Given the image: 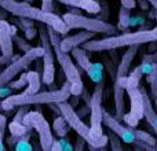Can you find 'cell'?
<instances>
[{
	"label": "cell",
	"instance_id": "f546056e",
	"mask_svg": "<svg viewBox=\"0 0 157 151\" xmlns=\"http://www.w3.org/2000/svg\"><path fill=\"white\" fill-rule=\"evenodd\" d=\"M28 111H29V106H19V110H18V113L15 114V117L13 118V121L22 122V120H24L25 114H26Z\"/></svg>",
	"mask_w": 157,
	"mask_h": 151
},
{
	"label": "cell",
	"instance_id": "603a6c76",
	"mask_svg": "<svg viewBox=\"0 0 157 151\" xmlns=\"http://www.w3.org/2000/svg\"><path fill=\"white\" fill-rule=\"evenodd\" d=\"M146 78L150 85V95H152L153 99H156L157 98V62L153 63L152 72L146 76Z\"/></svg>",
	"mask_w": 157,
	"mask_h": 151
},
{
	"label": "cell",
	"instance_id": "8fae6325",
	"mask_svg": "<svg viewBox=\"0 0 157 151\" xmlns=\"http://www.w3.org/2000/svg\"><path fill=\"white\" fill-rule=\"evenodd\" d=\"M102 94H103V81L95 84L94 92L90 100V129L95 139H105L108 135L102 132V118H103V106H102Z\"/></svg>",
	"mask_w": 157,
	"mask_h": 151
},
{
	"label": "cell",
	"instance_id": "4fadbf2b",
	"mask_svg": "<svg viewBox=\"0 0 157 151\" xmlns=\"http://www.w3.org/2000/svg\"><path fill=\"white\" fill-rule=\"evenodd\" d=\"M102 122L106 128H108L110 132H113L116 136H119L124 143L132 144L136 140L135 133H134V128H130L127 125L121 124L119 118H116L114 116H112L109 111L103 110V118Z\"/></svg>",
	"mask_w": 157,
	"mask_h": 151
},
{
	"label": "cell",
	"instance_id": "277c9868",
	"mask_svg": "<svg viewBox=\"0 0 157 151\" xmlns=\"http://www.w3.org/2000/svg\"><path fill=\"white\" fill-rule=\"evenodd\" d=\"M47 33H48L50 43H51V47H52V50H54V54L57 55L58 63H59L66 80L71 83L72 96H80L84 91V84H83V80H81L80 73H78L77 65L73 62V59H72V57L69 55V52L63 51V50L61 48V40H62V39L59 37L61 36L59 33L55 32V30L50 26H47Z\"/></svg>",
	"mask_w": 157,
	"mask_h": 151
},
{
	"label": "cell",
	"instance_id": "5bb4252c",
	"mask_svg": "<svg viewBox=\"0 0 157 151\" xmlns=\"http://www.w3.org/2000/svg\"><path fill=\"white\" fill-rule=\"evenodd\" d=\"M0 63L11 62L14 57V40L11 33V25L6 19L0 18Z\"/></svg>",
	"mask_w": 157,
	"mask_h": 151
},
{
	"label": "cell",
	"instance_id": "4316f807",
	"mask_svg": "<svg viewBox=\"0 0 157 151\" xmlns=\"http://www.w3.org/2000/svg\"><path fill=\"white\" fill-rule=\"evenodd\" d=\"M108 138H109V144H110L112 151H124V150H123L121 139H120L119 136H116L113 132H110L108 135Z\"/></svg>",
	"mask_w": 157,
	"mask_h": 151
},
{
	"label": "cell",
	"instance_id": "2e32d148",
	"mask_svg": "<svg viewBox=\"0 0 157 151\" xmlns=\"http://www.w3.org/2000/svg\"><path fill=\"white\" fill-rule=\"evenodd\" d=\"M139 46H130L128 50L123 54L121 61L117 65L116 68V78H125L128 76V72H130V68L134 62V58L138 54Z\"/></svg>",
	"mask_w": 157,
	"mask_h": 151
},
{
	"label": "cell",
	"instance_id": "cb8c5ba5",
	"mask_svg": "<svg viewBox=\"0 0 157 151\" xmlns=\"http://www.w3.org/2000/svg\"><path fill=\"white\" fill-rule=\"evenodd\" d=\"M8 131H10L11 136H15V138H22V136L25 135V133L28 132L26 127H25L22 122H15V121H11L10 124H8Z\"/></svg>",
	"mask_w": 157,
	"mask_h": 151
},
{
	"label": "cell",
	"instance_id": "7402d4cb",
	"mask_svg": "<svg viewBox=\"0 0 157 151\" xmlns=\"http://www.w3.org/2000/svg\"><path fill=\"white\" fill-rule=\"evenodd\" d=\"M52 128H54V131L57 132V135L59 136V138H65V136L68 135V131L71 127H69V124L66 122V120L63 118V116L61 114V117H57V118L54 120Z\"/></svg>",
	"mask_w": 157,
	"mask_h": 151
},
{
	"label": "cell",
	"instance_id": "d4e9b609",
	"mask_svg": "<svg viewBox=\"0 0 157 151\" xmlns=\"http://www.w3.org/2000/svg\"><path fill=\"white\" fill-rule=\"evenodd\" d=\"M29 138H30V131H28L22 138L18 139L15 147H14V151H32L33 146L29 143Z\"/></svg>",
	"mask_w": 157,
	"mask_h": 151
},
{
	"label": "cell",
	"instance_id": "44dd1931",
	"mask_svg": "<svg viewBox=\"0 0 157 151\" xmlns=\"http://www.w3.org/2000/svg\"><path fill=\"white\" fill-rule=\"evenodd\" d=\"M75 7L81 8L90 14H98L101 11V4L97 0H77Z\"/></svg>",
	"mask_w": 157,
	"mask_h": 151
},
{
	"label": "cell",
	"instance_id": "ba28073f",
	"mask_svg": "<svg viewBox=\"0 0 157 151\" xmlns=\"http://www.w3.org/2000/svg\"><path fill=\"white\" fill-rule=\"evenodd\" d=\"M22 124L28 129H35L37 132L41 151H51L55 139L52 136L51 127L40 111H28L22 120Z\"/></svg>",
	"mask_w": 157,
	"mask_h": 151
},
{
	"label": "cell",
	"instance_id": "e575fe53",
	"mask_svg": "<svg viewBox=\"0 0 157 151\" xmlns=\"http://www.w3.org/2000/svg\"><path fill=\"white\" fill-rule=\"evenodd\" d=\"M86 142L83 140L81 138L77 136V140H76V146H75V150L73 151H84V146H86Z\"/></svg>",
	"mask_w": 157,
	"mask_h": 151
},
{
	"label": "cell",
	"instance_id": "9c48e42d",
	"mask_svg": "<svg viewBox=\"0 0 157 151\" xmlns=\"http://www.w3.org/2000/svg\"><path fill=\"white\" fill-rule=\"evenodd\" d=\"M125 94L130 99V111L123 116V121L130 128H136L142 118H144V95L141 91V85L125 81Z\"/></svg>",
	"mask_w": 157,
	"mask_h": 151
},
{
	"label": "cell",
	"instance_id": "7a4b0ae2",
	"mask_svg": "<svg viewBox=\"0 0 157 151\" xmlns=\"http://www.w3.org/2000/svg\"><path fill=\"white\" fill-rule=\"evenodd\" d=\"M0 7L2 10L13 14L18 18H30L35 22H40L47 26L52 28L55 32L59 35H66L71 30V28L65 24L62 17H58L54 13L44 11L39 7H33L30 3L18 2V0H0Z\"/></svg>",
	"mask_w": 157,
	"mask_h": 151
},
{
	"label": "cell",
	"instance_id": "ffe728a7",
	"mask_svg": "<svg viewBox=\"0 0 157 151\" xmlns=\"http://www.w3.org/2000/svg\"><path fill=\"white\" fill-rule=\"evenodd\" d=\"M131 24V10L125 7H120L119 10V22H117V29L123 30V32H127L128 26Z\"/></svg>",
	"mask_w": 157,
	"mask_h": 151
},
{
	"label": "cell",
	"instance_id": "484cf974",
	"mask_svg": "<svg viewBox=\"0 0 157 151\" xmlns=\"http://www.w3.org/2000/svg\"><path fill=\"white\" fill-rule=\"evenodd\" d=\"M134 133H135L136 140L144 142V143H146V144H157L156 138H153L152 135H149V133L145 132V131L135 129V128H134Z\"/></svg>",
	"mask_w": 157,
	"mask_h": 151
},
{
	"label": "cell",
	"instance_id": "f1b7e54d",
	"mask_svg": "<svg viewBox=\"0 0 157 151\" xmlns=\"http://www.w3.org/2000/svg\"><path fill=\"white\" fill-rule=\"evenodd\" d=\"M26 84H28V78H26V73H25V74H22L21 77H19V80L11 81L10 87L13 89H19V88H22L24 85H26Z\"/></svg>",
	"mask_w": 157,
	"mask_h": 151
},
{
	"label": "cell",
	"instance_id": "5b68a950",
	"mask_svg": "<svg viewBox=\"0 0 157 151\" xmlns=\"http://www.w3.org/2000/svg\"><path fill=\"white\" fill-rule=\"evenodd\" d=\"M58 110L63 116V118L66 120V122L69 124V127L77 133L78 138H81L87 143V146H94V147H106V144L109 143V138L106 136L105 139H95L91 133L90 127L81 120V117L75 111V109L72 107V105L68 100L57 103Z\"/></svg>",
	"mask_w": 157,
	"mask_h": 151
},
{
	"label": "cell",
	"instance_id": "8d00e7d4",
	"mask_svg": "<svg viewBox=\"0 0 157 151\" xmlns=\"http://www.w3.org/2000/svg\"><path fill=\"white\" fill-rule=\"evenodd\" d=\"M51 151H63V149H62V146H61L59 142L54 140V143H52V149H51Z\"/></svg>",
	"mask_w": 157,
	"mask_h": 151
},
{
	"label": "cell",
	"instance_id": "d590c367",
	"mask_svg": "<svg viewBox=\"0 0 157 151\" xmlns=\"http://www.w3.org/2000/svg\"><path fill=\"white\" fill-rule=\"evenodd\" d=\"M57 2L62 3V4H65V6H69V7H75L77 0H57Z\"/></svg>",
	"mask_w": 157,
	"mask_h": 151
},
{
	"label": "cell",
	"instance_id": "6da1fadb",
	"mask_svg": "<svg viewBox=\"0 0 157 151\" xmlns=\"http://www.w3.org/2000/svg\"><path fill=\"white\" fill-rule=\"evenodd\" d=\"M157 41V26L149 30H136V32H124L123 35H112L103 39L88 40L84 43L83 48L87 52H102V51H114L117 48L130 46H142L147 43Z\"/></svg>",
	"mask_w": 157,
	"mask_h": 151
},
{
	"label": "cell",
	"instance_id": "b9f144b4",
	"mask_svg": "<svg viewBox=\"0 0 157 151\" xmlns=\"http://www.w3.org/2000/svg\"><path fill=\"white\" fill-rule=\"evenodd\" d=\"M152 129H153V131H155V133H156V136H157V125H156V127H155V128H152Z\"/></svg>",
	"mask_w": 157,
	"mask_h": 151
},
{
	"label": "cell",
	"instance_id": "f6af8a7d",
	"mask_svg": "<svg viewBox=\"0 0 157 151\" xmlns=\"http://www.w3.org/2000/svg\"><path fill=\"white\" fill-rule=\"evenodd\" d=\"M155 102H156V106H157V98H156V99H155Z\"/></svg>",
	"mask_w": 157,
	"mask_h": 151
},
{
	"label": "cell",
	"instance_id": "e0dca14e",
	"mask_svg": "<svg viewBox=\"0 0 157 151\" xmlns=\"http://www.w3.org/2000/svg\"><path fill=\"white\" fill-rule=\"evenodd\" d=\"M141 91L142 95H144V118L146 120V122L149 124L150 128H155L157 125V114L155 109H153L152 99H150V96L147 95L146 89L144 87H141Z\"/></svg>",
	"mask_w": 157,
	"mask_h": 151
},
{
	"label": "cell",
	"instance_id": "d6a6232c",
	"mask_svg": "<svg viewBox=\"0 0 157 151\" xmlns=\"http://www.w3.org/2000/svg\"><path fill=\"white\" fill-rule=\"evenodd\" d=\"M120 3H121L123 7L128 8V10H132V8H135V6H136L135 0H120Z\"/></svg>",
	"mask_w": 157,
	"mask_h": 151
},
{
	"label": "cell",
	"instance_id": "836d02e7",
	"mask_svg": "<svg viewBox=\"0 0 157 151\" xmlns=\"http://www.w3.org/2000/svg\"><path fill=\"white\" fill-rule=\"evenodd\" d=\"M142 62H150V63H155L157 62V52H153V54H147L142 58Z\"/></svg>",
	"mask_w": 157,
	"mask_h": 151
},
{
	"label": "cell",
	"instance_id": "52a82bcc",
	"mask_svg": "<svg viewBox=\"0 0 157 151\" xmlns=\"http://www.w3.org/2000/svg\"><path fill=\"white\" fill-rule=\"evenodd\" d=\"M43 57V47H32L29 51L24 52L19 57H13L11 63L0 72V88L8 85L21 72L28 69L36 59Z\"/></svg>",
	"mask_w": 157,
	"mask_h": 151
},
{
	"label": "cell",
	"instance_id": "f35d334b",
	"mask_svg": "<svg viewBox=\"0 0 157 151\" xmlns=\"http://www.w3.org/2000/svg\"><path fill=\"white\" fill-rule=\"evenodd\" d=\"M147 2H149V4L157 11V0H147Z\"/></svg>",
	"mask_w": 157,
	"mask_h": 151
},
{
	"label": "cell",
	"instance_id": "ab89813d",
	"mask_svg": "<svg viewBox=\"0 0 157 151\" xmlns=\"http://www.w3.org/2000/svg\"><path fill=\"white\" fill-rule=\"evenodd\" d=\"M101 147H94V146H88V150L90 151H99Z\"/></svg>",
	"mask_w": 157,
	"mask_h": 151
},
{
	"label": "cell",
	"instance_id": "8992f818",
	"mask_svg": "<svg viewBox=\"0 0 157 151\" xmlns=\"http://www.w3.org/2000/svg\"><path fill=\"white\" fill-rule=\"evenodd\" d=\"M62 19L65 21V24L68 25L71 29H84L92 32L95 35L101 33V35L112 36L117 33V26L106 22L105 19L101 18H88V17L80 15L76 13H66L62 15Z\"/></svg>",
	"mask_w": 157,
	"mask_h": 151
},
{
	"label": "cell",
	"instance_id": "30bf717a",
	"mask_svg": "<svg viewBox=\"0 0 157 151\" xmlns=\"http://www.w3.org/2000/svg\"><path fill=\"white\" fill-rule=\"evenodd\" d=\"M40 44L43 47V69H41V81L46 85H52L55 81V54L50 43V37L47 33V25L41 24L37 28Z\"/></svg>",
	"mask_w": 157,
	"mask_h": 151
},
{
	"label": "cell",
	"instance_id": "ee69618b",
	"mask_svg": "<svg viewBox=\"0 0 157 151\" xmlns=\"http://www.w3.org/2000/svg\"><path fill=\"white\" fill-rule=\"evenodd\" d=\"M24 2H26V3H32V2H35V0H24Z\"/></svg>",
	"mask_w": 157,
	"mask_h": 151
},
{
	"label": "cell",
	"instance_id": "7bdbcfd3",
	"mask_svg": "<svg viewBox=\"0 0 157 151\" xmlns=\"http://www.w3.org/2000/svg\"><path fill=\"white\" fill-rule=\"evenodd\" d=\"M99 151H108V150H106V147H101Z\"/></svg>",
	"mask_w": 157,
	"mask_h": 151
},
{
	"label": "cell",
	"instance_id": "1f68e13d",
	"mask_svg": "<svg viewBox=\"0 0 157 151\" xmlns=\"http://www.w3.org/2000/svg\"><path fill=\"white\" fill-rule=\"evenodd\" d=\"M6 124H7V118H6V116L0 114V140H3V139H4Z\"/></svg>",
	"mask_w": 157,
	"mask_h": 151
},
{
	"label": "cell",
	"instance_id": "60d3db41",
	"mask_svg": "<svg viewBox=\"0 0 157 151\" xmlns=\"http://www.w3.org/2000/svg\"><path fill=\"white\" fill-rule=\"evenodd\" d=\"M0 151H7L4 147V144H3V140H0Z\"/></svg>",
	"mask_w": 157,
	"mask_h": 151
},
{
	"label": "cell",
	"instance_id": "83f0119b",
	"mask_svg": "<svg viewBox=\"0 0 157 151\" xmlns=\"http://www.w3.org/2000/svg\"><path fill=\"white\" fill-rule=\"evenodd\" d=\"M13 40L17 43V46H18L19 51H22V54H24V52H26V51H29V50L32 48V46H30V44L28 43L26 40H24V39H22L21 36L17 35V33L13 36Z\"/></svg>",
	"mask_w": 157,
	"mask_h": 151
},
{
	"label": "cell",
	"instance_id": "9a60e30c",
	"mask_svg": "<svg viewBox=\"0 0 157 151\" xmlns=\"http://www.w3.org/2000/svg\"><path fill=\"white\" fill-rule=\"evenodd\" d=\"M94 36H95V33H92V32L81 30V32H78L73 36H68V37L62 39V40H61V48L66 52H71L73 48L83 46V44L87 43L88 40L94 39Z\"/></svg>",
	"mask_w": 157,
	"mask_h": 151
},
{
	"label": "cell",
	"instance_id": "3957f363",
	"mask_svg": "<svg viewBox=\"0 0 157 151\" xmlns=\"http://www.w3.org/2000/svg\"><path fill=\"white\" fill-rule=\"evenodd\" d=\"M71 95V83L66 80L62 88L57 91H37L35 94H22L21 92L17 95H10L0 103V109L11 110L14 107L29 105H57L59 102L68 100Z\"/></svg>",
	"mask_w": 157,
	"mask_h": 151
},
{
	"label": "cell",
	"instance_id": "4dcf8cb0",
	"mask_svg": "<svg viewBox=\"0 0 157 151\" xmlns=\"http://www.w3.org/2000/svg\"><path fill=\"white\" fill-rule=\"evenodd\" d=\"M40 8L44 11H48V13H52V10H54V0H41Z\"/></svg>",
	"mask_w": 157,
	"mask_h": 151
},
{
	"label": "cell",
	"instance_id": "d6986e66",
	"mask_svg": "<svg viewBox=\"0 0 157 151\" xmlns=\"http://www.w3.org/2000/svg\"><path fill=\"white\" fill-rule=\"evenodd\" d=\"M19 19V28L24 30V35L28 40H32L36 37V32L37 29L35 28V21L30 18H18Z\"/></svg>",
	"mask_w": 157,
	"mask_h": 151
},
{
	"label": "cell",
	"instance_id": "74e56055",
	"mask_svg": "<svg viewBox=\"0 0 157 151\" xmlns=\"http://www.w3.org/2000/svg\"><path fill=\"white\" fill-rule=\"evenodd\" d=\"M139 3H141V8L142 10H147V6H149V2L147 0H139Z\"/></svg>",
	"mask_w": 157,
	"mask_h": 151
},
{
	"label": "cell",
	"instance_id": "ac0fdd59",
	"mask_svg": "<svg viewBox=\"0 0 157 151\" xmlns=\"http://www.w3.org/2000/svg\"><path fill=\"white\" fill-rule=\"evenodd\" d=\"M28 78V84H26V89H24L22 94H35V92L40 91V85H41V78L40 73L36 70H30L26 73Z\"/></svg>",
	"mask_w": 157,
	"mask_h": 151
},
{
	"label": "cell",
	"instance_id": "7c38bea8",
	"mask_svg": "<svg viewBox=\"0 0 157 151\" xmlns=\"http://www.w3.org/2000/svg\"><path fill=\"white\" fill-rule=\"evenodd\" d=\"M72 57H73L75 62H76L77 68L81 69L84 73L88 74V77L94 81L95 84L103 81V66L102 63H92L90 61L87 51L83 47H76L72 50Z\"/></svg>",
	"mask_w": 157,
	"mask_h": 151
}]
</instances>
